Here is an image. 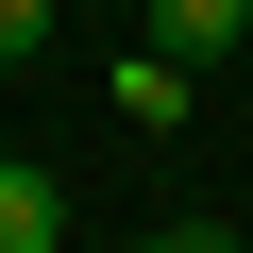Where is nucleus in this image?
Masks as SVG:
<instances>
[{
	"mask_svg": "<svg viewBox=\"0 0 253 253\" xmlns=\"http://www.w3.org/2000/svg\"><path fill=\"white\" fill-rule=\"evenodd\" d=\"M51 17H68V0H0V68H34V51H51Z\"/></svg>",
	"mask_w": 253,
	"mask_h": 253,
	"instance_id": "4",
	"label": "nucleus"
},
{
	"mask_svg": "<svg viewBox=\"0 0 253 253\" xmlns=\"http://www.w3.org/2000/svg\"><path fill=\"white\" fill-rule=\"evenodd\" d=\"M101 101L135 118V135H186V101H203V68H186V51H118V68H101Z\"/></svg>",
	"mask_w": 253,
	"mask_h": 253,
	"instance_id": "1",
	"label": "nucleus"
},
{
	"mask_svg": "<svg viewBox=\"0 0 253 253\" xmlns=\"http://www.w3.org/2000/svg\"><path fill=\"white\" fill-rule=\"evenodd\" d=\"M68 236V186L51 169H17V152H0V253H51Z\"/></svg>",
	"mask_w": 253,
	"mask_h": 253,
	"instance_id": "3",
	"label": "nucleus"
},
{
	"mask_svg": "<svg viewBox=\"0 0 253 253\" xmlns=\"http://www.w3.org/2000/svg\"><path fill=\"white\" fill-rule=\"evenodd\" d=\"M152 51H186V68L253 51V0H152Z\"/></svg>",
	"mask_w": 253,
	"mask_h": 253,
	"instance_id": "2",
	"label": "nucleus"
},
{
	"mask_svg": "<svg viewBox=\"0 0 253 253\" xmlns=\"http://www.w3.org/2000/svg\"><path fill=\"white\" fill-rule=\"evenodd\" d=\"M84 17H101V0H84Z\"/></svg>",
	"mask_w": 253,
	"mask_h": 253,
	"instance_id": "6",
	"label": "nucleus"
},
{
	"mask_svg": "<svg viewBox=\"0 0 253 253\" xmlns=\"http://www.w3.org/2000/svg\"><path fill=\"white\" fill-rule=\"evenodd\" d=\"M152 253H236V236H219V219H169V236H152Z\"/></svg>",
	"mask_w": 253,
	"mask_h": 253,
	"instance_id": "5",
	"label": "nucleus"
}]
</instances>
